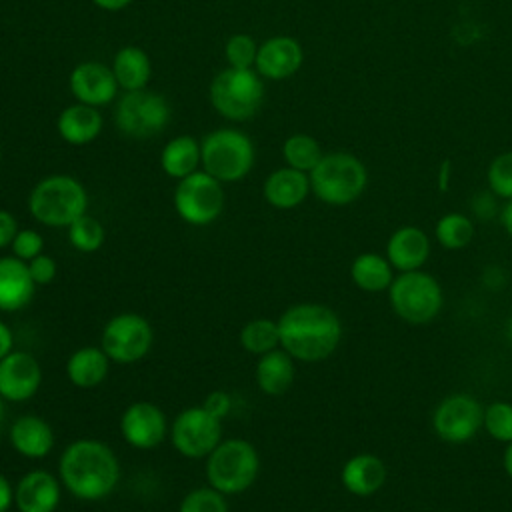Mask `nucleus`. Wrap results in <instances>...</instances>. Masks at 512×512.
I'll list each match as a JSON object with an SVG mask.
<instances>
[{
  "label": "nucleus",
  "instance_id": "nucleus-1",
  "mask_svg": "<svg viewBox=\"0 0 512 512\" xmlns=\"http://www.w3.org/2000/svg\"><path fill=\"white\" fill-rule=\"evenodd\" d=\"M58 478L74 498L96 502L116 490L120 462L108 444L94 438H78L62 450Z\"/></svg>",
  "mask_w": 512,
  "mask_h": 512
},
{
  "label": "nucleus",
  "instance_id": "nucleus-2",
  "mask_svg": "<svg viewBox=\"0 0 512 512\" xmlns=\"http://www.w3.org/2000/svg\"><path fill=\"white\" fill-rule=\"evenodd\" d=\"M276 322L280 348L302 362L326 360L338 348L342 338V322L338 314L324 304H294L286 308Z\"/></svg>",
  "mask_w": 512,
  "mask_h": 512
},
{
  "label": "nucleus",
  "instance_id": "nucleus-3",
  "mask_svg": "<svg viewBox=\"0 0 512 512\" xmlns=\"http://www.w3.org/2000/svg\"><path fill=\"white\" fill-rule=\"evenodd\" d=\"M28 210L36 222L48 228H68L88 212V192L70 174H50L34 184L28 194Z\"/></svg>",
  "mask_w": 512,
  "mask_h": 512
},
{
  "label": "nucleus",
  "instance_id": "nucleus-4",
  "mask_svg": "<svg viewBox=\"0 0 512 512\" xmlns=\"http://www.w3.org/2000/svg\"><path fill=\"white\" fill-rule=\"evenodd\" d=\"M308 176L312 194L330 206H346L358 200L368 184L364 162L350 152L324 154Z\"/></svg>",
  "mask_w": 512,
  "mask_h": 512
},
{
  "label": "nucleus",
  "instance_id": "nucleus-5",
  "mask_svg": "<svg viewBox=\"0 0 512 512\" xmlns=\"http://www.w3.org/2000/svg\"><path fill=\"white\" fill-rule=\"evenodd\" d=\"M212 108L230 122H244L264 104V78L254 68H224L208 88Z\"/></svg>",
  "mask_w": 512,
  "mask_h": 512
},
{
  "label": "nucleus",
  "instance_id": "nucleus-6",
  "mask_svg": "<svg viewBox=\"0 0 512 512\" xmlns=\"http://www.w3.org/2000/svg\"><path fill=\"white\" fill-rule=\"evenodd\" d=\"M202 170L222 184L244 180L256 160L252 138L238 128H216L200 140Z\"/></svg>",
  "mask_w": 512,
  "mask_h": 512
},
{
  "label": "nucleus",
  "instance_id": "nucleus-7",
  "mask_svg": "<svg viewBox=\"0 0 512 512\" xmlns=\"http://www.w3.org/2000/svg\"><path fill=\"white\" fill-rule=\"evenodd\" d=\"M260 470V456L256 448L244 438L220 440V444L206 456L208 486L224 496L246 492Z\"/></svg>",
  "mask_w": 512,
  "mask_h": 512
},
{
  "label": "nucleus",
  "instance_id": "nucleus-8",
  "mask_svg": "<svg viewBox=\"0 0 512 512\" xmlns=\"http://www.w3.org/2000/svg\"><path fill=\"white\" fill-rule=\"evenodd\" d=\"M172 116L168 100L154 90H132L116 98L114 124L128 138L144 140L164 132Z\"/></svg>",
  "mask_w": 512,
  "mask_h": 512
},
{
  "label": "nucleus",
  "instance_id": "nucleus-9",
  "mask_svg": "<svg viewBox=\"0 0 512 512\" xmlns=\"http://www.w3.org/2000/svg\"><path fill=\"white\" fill-rule=\"evenodd\" d=\"M388 294L392 310L410 324L430 322L438 316L444 302L436 278L420 270L402 272L392 280Z\"/></svg>",
  "mask_w": 512,
  "mask_h": 512
},
{
  "label": "nucleus",
  "instance_id": "nucleus-10",
  "mask_svg": "<svg viewBox=\"0 0 512 512\" xmlns=\"http://www.w3.org/2000/svg\"><path fill=\"white\" fill-rule=\"evenodd\" d=\"M172 202L180 220L190 226H208L224 210V188L220 180L200 168L178 180Z\"/></svg>",
  "mask_w": 512,
  "mask_h": 512
},
{
  "label": "nucleus",
  "instance_id": "nucleus-11",
  "mask_svg": "<svg viewBox=\"0 0 512 512\" xmlns=\"http://www.w3.org/2000/svg\"><path fill=\"white\" fill-rule=\"evenodd\" d=\"M154 344L152 324L136 312H120L112 316L102 330L100 348L110 362L134 364L142 360Z\"/></svg>",
  "mask_w": 512,
  "mask_h": 512
},
{
  "label": "nucleus",
  "instance_id": "nucleus-12",
  "mask_svg": "<svg viewBox=\"0 0 512 512\" xmlns=\"http://www.w3.org/2000/svg\"><path fill=\"white\" fill-rule=\"evenodd\" d=\"M222 440V426L202 404L184 408L170 424L174 450L190 460L206 458Z\"/></svg>",
  "mask_w": 512,
  "mask_h": 512
},
{
  "label": "nucleus",
  "instance_id": "nucleus-13",
  "mask_svg": "<svg viewBox=\"0 0 512 512\" xmlns=\"http://www.w3.org/2000/svg\"><path fill=\"white\" fill-rule=\"evenodd\" d=\"M484 420V408L470 394H450L434 410L432 428L450 444H464L476 436Z\"/></svg>",
  "mask_w": 512,
  "mask_h": 512
},
{
  "label": "nucleus",
  "instance_id": "nucleus-14",
  "mask_svg": "<svg viewBox=\"0 0 512 512\" xmlns=\"http://www.w3.org/2000/svg\"><path fill=\"white\" fill-rule=\"evenodd\" d=\"M168 420L162 408L148 400L132 402L120 416V434L136 450H152L168 436Z\"/></svg>",
  "mask_w": 512,
  "mask_h": 512
},
{
  "label": "nucleus",
  "instance_id": "nucleus-15",
  "mask_svg": "<svg viewBox=\"0 0 512 512\" xmlns=\"http://www.w3.org/2000/svg\"><path fill=\"white\" fill-rule=\"evenodd\" d=\"M70 92L76 102L100 108L112 104L118 98V82L110 66L98 60L78 62L68 78Z\"/></svg>",
  "mask_w": 512,
  "mask_h": 512
},
{
  "label": "nucleus",
  "instance_id": "nucleus-16",
  "mask_svg": "<svg viewBox=\"0 0 512 512\" xmlns=\"http://www.w3.org/2000/svg\"><path fill=\"white\" fill-rule=\"evenodd\" d=\"M42 384V368L34 354L12 350L0 360V396L6 402H26Z\"/></svg>",
  "mask_w": 512,
  "mask_h": 512
},
{
  "label": "nucleus",
  "instance_id": "nucleus-17",
  "mask_svg": "<svg viewBox=\"0 0 512 512\" xmlns=\"http://www.w3.org/2000/svg\"><path fill=\"white\" fill-rule=\"evenodd\" d=\"M302 62H304L302 44L288 34H278L258 44L254 70L264 80L278 82L294 76L300 70Z\"/></svg>",
  "mask_w": 512,
  "mask_h": 512
},
{
  "label": "nucleus",
  "instance_id": "nucleus-18",
  "mask_svg": "<svg viewBox=\"0 0 512 512\" xmlns=\"http://www.w3.org/2000/svg\"><path fill=\"white\" fill-rule=\"evenodd\" d=\"M60 496V478L40 468L26 472L14 486V506L18 512H56Z\"/></svg>",
  "mask_w": 512,
  "mask_h": 512
},
{
  "label": "nucleus",
  "instance_id": "nucleus-19",
  "mask_svg": "<svg viewBox=\"0 0 512 512\" xmlns=\"http://www.w3.org/2000/svg\"><path fill=\"white\" fill-rule=\"evenodd\" d=\"M8 440L14 452L28 460L46 458L56 442L52 426L34 414H24L10 424Z\"/></svg>",
  "mask_w": 512,
  "mask_h": 512
},
{
  "label": "nucleus",
  "instance_id": "nucleus-20",
  "mask_svg": "<svg viewBox=\"0 0 512 512\" xmlns=\"http://www.w3.org/2000/svg\"><path fill=\"white\" fill-rule=\"evenodd\" d=\"M36 292L28 264L16 256L0 258V312L26 308Z\"/></svg>",
  "mask_w": 512,
  "mask_h": 512
},
{
  "label": "nucleus",
  "instance_id": "nucleus-21",
  "mask_svg": "<svg viewBox=\"0 0 512 512\" xmlns=\"http://www.w3.org/2000/svg\"><path fill=\"white\" fill-rule=\"evenodd\" d=\"M310 192V176L290 166L276 168L262 184L264 200L276 210H292L300 206Z\"/></svg>",
  "mask_w": 512,
  "mask_h": 512
},
{
  "label": "nucleus",
  "instance_id": "nucleus-22",
  "mask_svg": "<svg viewBox=\"0 0 512 512\" xmlns=\"http://www.w3.org/2000/svg\"><path fill=\"white\" fill-rule=\"evenodd\" d=\"M102 128V112L82 102H74L62 108V112L56 118V132L70 146L92 144L100 136Z\"/></svg>",
  "mask_w": 512,
  "mask_h": 512
},
{
  "label": "nucleus",
  "instance_id": "nucleus-23",
  "mask_svg": "<svg viewBox=\"0 0 512 512\" xmlns=\"http://www.w3.org/2000/svg\"><path fill=\"white\" fill-rule=\"evenodd\" d=\"M430 256V240L424 230L416 226H402L388 238L386 258L390 266L400 272L420 270Z\"/></svg>",
  "mask_w": 512,
  "mask_h": 512
},
{
  "label": "nucleus",
  "instance_id": "nucleus-24",
  "mask_svg": "<svg viewBox=\"0 0 512 512\" xmlns=\"http://www.w3.org/2000/svg\"><path fill=\"white\" fill-rule=\"evenodd\" d=\"M340 480L350 494L362 498L372 496L386 482V466L378 456L362 452L344 462Z\"/></svg>",
  "mask_w": 512,
  "mask_h": 512
},
{
  "label": "nucleus",
  "instance_id": "nucleus-25",
  "mask_svg": "<svg viewBox=\"0 0 512 512\" xmlns=\"http://www.w3.org/2000/svg\"><path fill=\"white\" fill-rule=\"evenodd\" d=\"M296 366L294 358L284 348H274L258 356L254 378L256 386L266 396H282L294 384Z\"/></svg>",
  "mask_w": 512,
  "mask_h": 512
},
{
  "label": "nucleus",
  "instance_id": "nucleus-26",
  "mask_svg": "<svg viewBox=\"0 0 512 512\" xmlns=\"http://www.w3.org/2000/svg\"><path fill=\"white\" fill-rule=\"evenodd\" d=\"M114 78L124 92L132 90H144L150 84L152 78V60L148 52L140 46L126 44L122 46L110 64Z\"/></svg>",
  "mask_w": 512,
  "mask_h": 512
},
{
  "label": "nucleus",
  "instance_id": "nucleus-27",
  "mask_svg": "<svg viewBox=\"0 0 512 512\" xmlns=\"http://www.w3.org/2000/svg\"><path fill=\"white\" fill-rule=\"evenodd\" d=\"M160 168L166 176L182 180L202 168L200 140L190 134H178L170 138L160 150Z\"/></svg>",
  "mask_w": 512,
  "mask_h": 512
},
{
  "label": "nucleus",
  "instance_id": "nucleus-28",
  "mask_svg": "<svg viewBox=\"0 0 512 512\" xmlns=\"http://www.w3.org/2000/svg\"><path fill=\"white\" fill-rule=\"evenodd\" d=\"M110 358L100 346H82L66 360V376L76 388H94L108 376Z\"/></svg>",
  "mask_w": 512,
  "mask_h": 512
},
{
  "label": "nucleus",
  "instance_id": "nucleus-29",
  "mask_svg": "<svg viewBox=\"0 0 512 512\" xmlns=\"http://www.w3.org/2000/svg\"><path fill=\"white\" fill-rule=\"evenodd\" d=\"M350 278L364 292H382L394 280L388 258L374 252H364L352 260Z\"/></svg>",
  "mask_w": 512,
  "mask_h": 512
},
{
  "label": "nucleus",
  "instance_id": "nucleus-30",
  "mask_svg": "<svg viewBox=\"0 0 512 512\" xmlns=\"http://www.w3.org/2000/svg\"><path fill=\"white\" fill-rule=\"evenodd\" d=\"M322 156L324 152L320 148V142L310 134H302V132L292 134L282 144V158L286 166L306 174L314 170V166L320 162Z\"/></svg>",
  "mask_w": 512,
  "mask_h": 512
},
{
  "label": "nucleus",
  "instance_id": "nucleus-31",
  "mask_svg": "<svg viewBox=\"0 0 512 512\" xmlns=\"http://www.w3.org/2000/svg\"><path fill=\"white\" fill-rule=\"evenodd\" d=\"M240 346L254 356H262L274 348H280L278 322L270 318H254L246 322L240 330Z\"/></svg>",
  "mask_w": 512,
  "mask_h": 512
},
{
  "label": "nucleus",
  "instance_id": "nucleus-32",
  "mask_svg": "<svg viewBox=\"0 0 512 512\" xmlns=\"http://www.w3.org/2000/svg\"><path fill=\"white\" fill-rule=\"evenodd\" d=\"M436 240L448 250L466 248L474 236V224L460 212H448L436 222Z\"/></svg>",
  "mask_w": 512,
  "mask_h": 512
},
{
  "label": "nucleus",
  "instance_id": "nucleus-33",
  "mask_svg": "<svg viewBox=\"0 0 512 512\" xmlns=\"http://www.w3.org/2000/svg\"><path fill=\"white\" fill-rule=\"evenodd\" d=\"M66 230H68V242L72 244V248L84 254H92L100 250L106 238V230L102 222L90 216L88 212L78 220H74Z\"/></svg>",
  "mask_w": 512,
  "mask_h": 512
},
{
  "label": "nucleus",
  "instance_id": "nucleus-34",
  "mask_svg": "<svg viewBox=\"0 0 512 512\" xmlns=\"http://www.w3.org/2000/svg\"><path fill=\"white\" fill-rule=\"evenodd\" d=\"M178 512H230L226 496L212 486L190 490L178 506Z\"/></svg>",
  "mask_w": 512,
  "mask_h": 512
},
{
  "label": "nucleus",
  "instance_id": "nucleus-35",
  "mask_svg": "<svg viewBox=\"0 0 512 512\" xmlns=\"http://www.w3.org/2000/svg\"><path fill=\"white\" fill-rule=\"evenodd\" d=\"M258 44L252 36L238 32L232 34L224 44V58L230 68H254Z\"/></svg>",
  "mask_w": 512,
  "mask_h": 512
},
{
  "label": "nucleus",
  "instance_id": "nucleus-36",
  "mask_svg": "<svg viewBox=\"0 0 512 512\" xmlns=\"http://www.w3.org/2000/svg\"><path fill=\"white\" fill-rule=\"evenodd\" d=\"M482 426L494 440L512 442V404L492 402L490 406H486Z\"/></svg>",
  "mask_w": 512,
  "mask_h": 512
},
{
  "label": "nucleus",
  "instance_id": "nucleus-37",
  "mask_svg": "<svg viewBox=\"0 0 512 512\" xmlns=\"http://www.w3.org/2000/svg\"><path fill=\"white\" fill-rule=\"evenodd\" d=\"M488 186L498 198L512 200V152L498 154L488 166Z\"/></svg>",
  "mask_w": 512,
  "mask_h": 512
},
{
  "label": "nucleus",
  "instance_id": "nucleus-38",
  "mask_svg": "<svg viewBox=\"0 0 512 512\" xmlns=\"http://www.w3.org/2000/svg\"><path fill=\"white\" fill-rule=\"evenodd\" d=\"M12 256L30 262L32 258L40 256L44 250V238L34 228H20L10 244Z\"/></svg>",
  "mask_w": 512,
  "mask_h": 512
},
{
  "label": "nucleus",
  "instance_id": "nucleus-39",
  "mask_svg": "<svg viewBox=\"0 0 512 512\" xmlns=\"http://www.w3.org/2000/svg\"><path fill=\"white\" fill-rule=\"evenodd\" d=\"M26 264H28L30 276H32V280H34L36 286H46V284H50V282L56 278V274H58L56 260H54L52 256L44 254V252H42L40 256H36V258H32L30 262H26Z\"/></svg>",
  "mask_w": 512,
  "mask_h": 512
},
{
  "label": "nucleus",
  "instance_id": "nucleus-40",
  "mask_svg": "<svg viewBox=\"0 0 512 512\" xmlns=\"http://www.w3.org/2000/svg\"><path fill=\"white\" fill-rule=\"evenodd\" d=\"M202 406H204L212 416H216L218 420H222V418L230 412V408H232V398H230V394L224 392V390H214V392H210V394L204 398Z\"/></svg>",
  "mask_w": 512,
  "mask_h": 512
},
{
  "label": "nucleus",
  "instance_id": "nucleus-41",
  "mask_svg": "<svg viewBox=\"0 0 512 512\" xmlns=\"http://www.w3.org/2000/svg\"><path fill=\"white\" fill-rule=\"evenodd\" d=\"M18 230L20 228H18V222H16L14 214L4 210V208H0V250L8 248L12 244V240H14Z\"/></svg>",
  "mask_w": 512,
  "mask_h": 512
},
{
  "label": "nucleus",
  "instance_id": "nucleus-42",
  "mask_svg": "<svg viewBox=\"0 0 512 512\" xmlns=\"http://www.w3.org/2000/svg\"><path fill=\"white\" fill-rule=\"evenodd\" d=\"M472 210L478 218L482 220H490L496 212V200H494V194L492 192H480L474 196L472 200Z\"/></svg>",
  "mask_w": 512,
  "mask_h": 512
},
{
  "label": "nucleus",
  "instance_id": "nucleus-43",
  "mask_svg": "<svg viewBox=\"0 0 512 512\" xmlns=\"http://www.w3.org/2000/svg\"><path fill=\"white\" fill-rule=\"evenodd\" d=\"M14 506V486L0 472V512H8Z\"/></svg>",
  "mask_w": 512,
  "mask_h": 512
},
{
  "label": "nucleus",
  "instance_id": "nucleus-44",
  "mask_svg": "<svg viewBox=\"0 0 512 512\" xmlns=\"http://www.w3.org/2000/svg\"><path fill=\"white\" fill-rule=\"evenodd\" d=\"M14 350V334L6 322L0 320V360Z\"/></svg>",
  "mask_w": 512,
  "mask_h": 512
},
{
  "label": "nucleus",
  "instance_id": "nucleus-45",
  "mask_svg": "<svg viewBox=\"0 0 512 512\" xmlns=\"http://www.w3.org/2000/svg\"><path fill=\"white\" fill-rule=\"evenodd\" d=\"M132 2L134 0H92V4L104 12H120V10L128 8Z\"/></svg>",
  "mask_w": 512,
  "mask_h": 512
},
{
  "label": "nucleus",
  "instance_id": "nucleus-46",
  "mask_svg": "<svg viewBox=\"0 0 512 512\" xmlns=\"http://www.w3.org/2000/svg\"><path fill=\"white\" fill-rule=\"evenodd\" d=\"M500 220H502V226H504L506 234L512 238V200H508V202H506V206L502 208Z\"/></svg>",
  "mask_w": 512,
  "mask_h": 512
},
{
  "label": "nucleus",
  "instance_id": "nucleus-47",
  "mask_svg": "<svg viewBox=\"0 0 512 512\" xmlns=\"http://www.w3.org/2000/svg\"><path fill=\"white\" fill-rule=\"evenodd\" d=\"M504 470L512 478V442H508L506 452H504Z\"/></svg>",
  "mask_w": 512,
  "mask_h": 512
},
{
  "label": "nucleus",
  "instance_id": "nucleus-48",
  "mask_svg": "<svg viewBox=\"0 0 512 512\" xmlns=\"http://www.w3.org/2000/svg\"><path fill=\"white\" fill-rule=\"evenodd\" d=\"M448 172H450V160H444V164H442V172H440V188H442V190L446 188Z\"/></svg>",
  "mask_w": 512,
  "mask_h": 512
},
{
  "label": "nucleus",
  "instance_id": "nucleus-49",
  "mask_svg": "<svg viewBox=\"0 0 512 512\" xmlns=\"http://www.w3.org/2000/svg\"><path fill=\"white\" fill-rule=\"evenodd\" d=\"M4 420H6V400L0 396V432L4 428Z\"/></svg>",
  "mask_w": 512,
  "mask_h": 512
},
{
  "label": "nucleus",
  "instance_id": "nucleus-50",
  "mask_svg": "<svg viewBox=\"0 0 512 512\" xmlns=\"http://www.w3.org/2000/svg\"><path fill=\"white\" fill-rule=\"evenodd\" d=\"M508 338H510V340H512V322H510V324H508Z\"/></svg>",
  "mask_w": 512,
  "mask_h": 512
},
{
  "label": "nucleus",
  "instance_id": "nucleus-51",
  "mask_svg": "<svg viewBox=\"0 0 512 512\" xmlns=\"http://www.w3.org/2000/svg\"><path fill=\"white\" fill-rule=\"evenodd\" d=\"M0 160H2V148H0Z\"/></svg>",
  "mask_w": 512,
  "mask_h": 512
}]
</instances>
